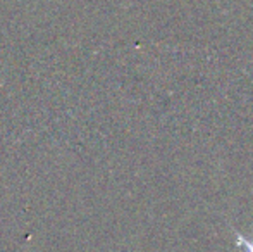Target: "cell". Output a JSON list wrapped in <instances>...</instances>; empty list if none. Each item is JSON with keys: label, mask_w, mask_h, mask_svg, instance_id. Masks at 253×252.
Segmentation results:
<instances>
[{"label": "cell", "mask_w": 253, "mask_h": 252, "mask_svg": "<svg viewBox=\"0 0 253 252\" xmlns=\"http://www.w3.org/2000/svg\"><path fill=\"white\" fill-rule=\"evenodd\" d=\"M234 235H236V244L241 247V251H243V252H253V240L243 237L240 232H236V230H234Z\"/></svg>", "instance_id": "obj_1"}]
</instances>
